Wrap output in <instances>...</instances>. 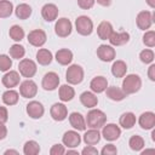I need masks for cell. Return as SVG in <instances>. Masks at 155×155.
I'll return each instance as SVG.
<instances>
[{"label": "cell", "instance_id": "cell-1", "mask_svg": "<svg viewBox=\"0 0 155 155\" xmlns=\"http://www.w3.org/2000/svg\"><path fill=\"white\" fill-rule=\"evenodd\" d=\"M105 121H107V115L99 109H92L87 113L86 126H88L90 128L98 130L105 125Z\"/></svg>", "mask_w": 155, "mask_h": 155}, {"label": "cell", "instance_id": "cell-2", "mask_svg": "<svg viewBox=\"0 0 155 155\" xmlns=\"http://www.w3.org/2000/svg\"><path fill=\"white\" fill-rule=\"evenodd\" d=\"M140 86H142V80L136 74L127 75L124 79V81H122V91L126 94H132V93L138 92L139 88H140Z\"/></svg>", "mask_w": 155, "mask_h": 155}, {"label": "cell", "instance_id": "cell-3", "mask_svg": "<svg viewBox=\"0 0 155 155\" xmlns=\"http://www.w3.org/2000/svg\"><path fill=\"white\" fill-rule=\"evenodd\" d=\"M65 79L69 84L71 85H78L84 80V69L78 65V64H73L67 69L65 73Z\"/></svg>", "mask_w": 155, "mask_h": 155}, {"label": "cell", "instance_id": "cell-4", "mask_svg": "<svg viewBox=\"0 0 155 155\" xmlns=\"http://www.w3.org/2000/svg\"><path fill=\"white\" fill-rule=\"evenodd\" d=\"M75 27H76V31L80 35H84V36L90 35L93 30V23H92L91 18L87 17V16L78 17L76 21H75Z\"/></svg>", "mask_w": 155, "mask_h": 155}, {"label": "cell", "instance_id": "cell-5", "mask_svg": "<svg viewBox=\"0 0 155 155\" xmlns=\"http://www.w3.org/2000/svg\"><path fill=\"white\" fill-rule=\"evenodd\" d=\"M18 69H19V73L24 78H33L36 73V64L34 61L31 59H28V58H24L19 62L18 64Z\"/></svg>", "mask_w": 155, "mask_h": 155}, {"label": "cell", "instance_id": "cell-6", "mask_svg": "<svg viewBox=\"0 0 155 155\" xmlns=\"http://www.w3.org/2000/svg\"><path fill=\"white\" fill-rule=\"evenodd\" d=\"M153 22H154V15L149 11H140L137 15L136 23H137V27L142 30L149 29L150 25L153 24Z\"/></svg>", "mask_w": 155, "mask_h": 155}, {"label": "cell", "instance_id": "cell-7", "mask_svg": "<svg viewBox=\"0 0 155 155\" xmlns=\"http://www.w3.org/2000/svg\"><path fill=\"white\" fill-rule=\"evenodd\" d=\"M71 22L68 19V18H59L57 22H56V25H54V31L58 36L61 38H67L68 35H70L71 33Z\"/></svg>", "mask_w": 155, "mask_h": 155}, {"label": "cell", "instance_id": "cell-8", "mask_svg": "<svg viewBox=\"0 0 155 155\" xmlns=\"http://www.w3.org/2000/svg\"><path fill=\"white\" fill-rule=\"evenodd\" d=\"M19 93L24 98H33L38 93V86H36V84L33 80L28 79V80H25V81H23L21 84Z\"/></svg>", "mask_w": 155, "mask_h": 155}, {"label": "cell", "instance_id": "cell-9", "mask_svg": "<svg viewBox=\"0 0 155 155\" xmlns=\"http://www.w3.org/2000/svg\"><path fill=\"white\" fill-rule=\"evenodd\" d=\"M58 84H59V76L54 73V71H48L44 75L42 78V87L44 90L46 91H53L58 87Z\"/></svg>", "mask_w": 155, "mask_h": 155}, {"label": "cell", "instance_id": "cell-10", "mask_svg": "<svg viewBox=\"0 0 155 155\" xmlns=\"http://www.w3.org/2000/svg\"><path fill=\"white\" fill-rule=\"evenodd\" d=\"M46 33L41 29H34L28 34V42L35 47H41L46 42Z\"/></svg>", "mask_w": 155, "mask_h": 155}, {"label": "cell", "instance_id": "cell-11", "mask_svg": "<svg viewBox=\"0 0 155 155\" xmlns=\"http://www.w3.org/2000/svg\"><path fill=\"white\" fill-rule=\"evenodd\" d=\"M121 134V130L117 125L115 124H108V125H104L103 126V130H102V136L107 139V140H116Z\"/></svg>", "mask_w": 155, "mask_h": 155}, {"label": "cell", "instance_id": "cell-12", "mask_svg": "<svg viewBox=\"0 0 155 155\" xmlns=\"http://www.w3.org/2000/svg\"><path fill=\"white\" fill-rule=\"evenodd\" d=\"M45 113L42 104L38 101H31L27 104V114L31 119H40Z\"/></svg>", "mask_w": 155, "mask_h": 155}, {"label": "cell", "instance_id": "cell-13", "mask_svg": "<svg viewBox=\"0 0 155 155\" xmlns=\"http://www.w3.org/2000/svg\"><path fill=\"white\" fill-rule=\"evenodd\" d=\"M50 114H51V116H52L53 120H56V121H63L68 116V109L62 103H54L51 107Z\"/></svg>", "mask_w": 155, "mask_h": 155}, {"label": "cell", "instance_id": "cell-14", "mask_svg": "<svg viewBox=\"0 0 155 155\" xmlns=\"http://www.w3.org/2000/svg\"><path fill=\"white\" fill-rule=\"evenodd\" d=\"M97 56L103 62H110L115 58V50L110 45H101L97 48Z\"/></svg>", "mask_w": 155, "mask_h": 155}, {"label": "cell", "instance_id": "cell-15", "mask_svg": "<svg viewBox=\"0 0 155 155\" xmlns=\"http://www.w3.org/2000/svg\"><path fill=\"white\" fill-rule=\"evenodd\" d=\"M63 144L68 148H75L80 144L81 142V137L80 134L76 132V131H67L64 134H63Z\"/></svg>", "mask_w": 155, "mask_h": 155}, {"label": "cell", "instance_id": "cell-16", "mask_svg": "<svg viewBox=\"0 0 155 155\" xmlns=\"http://www.w3.org/2000/svg\"><path fill=\"white\" fill-rule=\"evenodd\" d=\"M41 16L47 22H53L58 17V7L54 4H46L41 8Z\"/></svg>", "mask_w": 155, "mask_h": 155}, {"label": "cell", "instance_id": "cell-17", "mask_svg": "<svg viewBox=\"0 0 155 155\" xmlns=\"http://www.w3.org/2000/svg\"><path fill=\"white\" fill-rule=\"evenodd\" d=\"M138 122L143 130H151L155 126V114L153 111H145L139 116Z\"/></svg>", "mask_w": 155, "mask_h": 155}, {"label": "cell", "instance_id": "cell-18", "mask_svg": "<svg viewBox=\"0 0 155 155\" xmlns=\"http://www.w3.org/2000/svg\"><path fill=\"white\" fill-rule=\"evenodd\" d=\"M19 74L16 70H10L2 76V85L7 88H12L19 84Z\"/></svg>", "mask_w": 155, "mask_h": 155}, {"label": "cell", "instance_id": "cell-19", "mask_svg": "<svg viewBox=\"0 0 155 155\" xmlns=\"http://www.w3.org/2000/svg\"><path fill=\"white\" fill-rule=\"evenodd\" d=\"M108 40L110 41V44H111L113 46H122V45H125V44L128 42V40H130V34L126 33V31H122V33L113 31Z\"/></svg>", "mask_w": 155, "mask_h": 155}, {"label": "cell", "instance_id": "cell-20", "mask_svg": "<svg viewBox=\"0 0 155 155\" xmlns=\"http://www.w3.org/2000/svg\"><path fill=\"white\" fill-rule=\"evenodd\" d=\"M90 87L92 90V92L94 93H102L105 91V88L108 87V80L104 76H96L92 79Z\"/></svg>", "mask_w": 155, "mask_h": 155}, {"label": "cell", "instance_id": "cell-21", "mask_svg": "<svg viewBox=\"0 0 155 155\" xmlns=\"http://www.w3.org/2000/svg\"><path fill=\"white\" fill-rule=\"evenodd\" d=\"M69 122L78 131H85L86 130V121L80 113H76V111L71 113L69 115Z\"/></svg>", "mask_w": 155, "mask_h": 155}, {"label": "cell", "instance_id": "cell-22", "mask_svg": "<svg viewBox=\"0 0 155 155\" xmlns=\"http://www.w3.org/2000/svg\"><path fill=\"white\" fill-rule=\"evenodd\" d=\"M80 102L84 107L86 108H93L97 105L98 103V98L96 97V94L93 92H90V91H85L80 94Z\"/></svg>", "mask_w": 155, "mask_h": 155}, {"label": "cell", "instance_id": "cell-23", "mask_svg": "<svg viewBox=\"0 0 155 155\" xmlns=\"http://www.w3.org/2000/svg\"><path fill=\"white\" fill-rule=\"evenodd\" d=\"M113 25L110 22H107V21H103L99 23V25L97 27V34L99 36V39L102 40H107L109 39V36L111 35L113 33Z\"/></svg>", "mask_w": 155, "mask_h": 155}, {"label": "cell", "instance_id": "cell-24", "mask_svg": "<svg viewBox=\"0 0 155 155\" xmlns=\"http://www.w3.org/2000/svg\"><path fill=\"white\" fill-rule=\"evenodd\" d=\"M56 61L62 65H68L73 61V52L68 48L58 50L56 53Z\"/></svg>", "mask_w": 155, "mask_h": 155}, {"label": "cell", "instance_id": "cell-25", "mask_svg": "<svg viewBox=\"0 0 155 155\" xmlns=\"http://www.w3.org/2000/svg\"><path fill=\"white\" fill-rule=\"evenodd\" d=\"M101 140V133L96 128H91L84 134V142L87 145H94Z\"/></svg>", "mask_w": 155, "mask_h": 155}, {"label": "cell", "instance_id": "cell-26", "mask_svg": "<svg viewBox=\"0 0 155 155\" xmlns=\"http://www.w3.org/2000/svg\"><path fill=\"white\" fill-rule=\"evenodd\" d=\"M58 94H59V99L63 101V102H69L74 98L75 96V91L74 88L70 86V85H62L59 87V91H58Z\"/></svg>", "mask_w": 155, "mask_h": 155}, {"label": "cell", "instance_id": "cell-27", "mask_svg": "<svg viewBox=\"0 0 155 155\" xmlns=\"http://www.w3.org/2000/svg\"><path fill=\"white\" fill-rule=\"evenodd\" d=\"M105 90H107V97L110 98L111 101L119 102V101H122L127 96L121 88H119L116 86H110V87H107Z\"/></svg>", "mask_w": 155, "mask_h": 155}, {"label": "cell", "instance_id": "cell-28", "mask_svg": "<svg viewBox=\"0 0 155 155\" xmlns=\"http://www.w3.org/2000/svg\"><path fill=\"white\" fill-rule=\"evenodd\" d=\"M119 122H120V126H122V127L126 128V130H130V128H132V127L134 126V124H136V115H134L133 113H131V111L124 113V114L120 116Z\"/></svg>", "mask_w": 155, "mask_h": 155}, {"label": "cell", "instance_id": "cell-29", "mask_svg": "<svg viewBox=\"0 0 155 155\" xmlns=\"http://www.w3.org/2000/svg\"><path fill=\"white\" fill-rule=\"evenodd\" d=\"M36 61L41 65H48L52 62V53L46 48H40L36 52Z\"/></svg>", "mask_w": 155, "mask_h": 155}, {"label": "cell", "instance_id": "cell-30", "mask_svg": "<svg viewBox=\"0 0 155 155\" xmlns=\"http://www.w3.org/2000/svg\"><path fill=\"white\" fill-rule=\"evenodd\" d=\"M127 71V65L124 61H116L113 63L111 67V74L115 78H124Z\"/></svg>", "mask_w": 155, "mask_h": 155}, {"label": "cell", "instance_id": "cell-31", "mask_svg": "<svg viewBox=\"0 0 155 155\" xmlns=\"http://www.w3.org/2000/svg\"><path fill=\"white\" fill-rule=\"evenodd\" d=\"M18 98H19V94L17 91L15 90H7L2 93V102L6 104V105H15L17 102H18Z\"/></svg>", "mask_w": 155, "mask_h": 155}, {"label": "cell", "instance_id": "cell-32", "mask_svg": "<svg viewBox=\"0 0 155 155\" xmlns=\"http://www.w3.org/2000/svg\"><path fill=\"white\" fill-rule=\"evenodd\" d=\"M15 13L16 16L19 18V19H27L30 17L31 15V7L28 5V4H19L16 10H15Z\"/></svg>", "mask_w": 155, "mask_h": 155}, {"label": "cell", "instance_id": "cell-33", "mask_svg": "<svg viewBox=\"0 0 155 155\" xmlns=\"http://www.w3.org/2000/svg\"><path fill=\"white\" fill-rule=\"evenodd\" d=\"M13 11V5L8 0H0V18H7Z\"/></svg>", "mask_w": 155, "mask_h": 155}, {"label": "cell", "instance_id": "cell-34", "mask_svg": "<svg viewBox=\"0 0 155 155\" xmlns=\"http://www.w3.org/2000/svg\"><path fill=\"white\" fill-rule=\"evenodd\" d=\"M40 151V147L35 140H28L23 147V153L25 155H36Z\"/></svg>", "mask_w": 155, "mask_h": 155}, {"label": "cell", "instance_id": "cell-35", "mask_svg": "<svg viewBox=\"0 0 155 155\" xmlns=\"http://www.w3.org/2000/svg\"><path fill=\"white\" fill-rule=\"evenodd\" d=\"M8 35L13 41H21L24 38V30L19 25H12L8 30Z\"/></svg>", "mask_w": 155, "mask_h": 155}, {"label": "cell", "instance_id": "cell-36", "mask_svg": "<svg viewBox=\"0 0 155 155\" xmlns=\"http://www.w3.org/2000/svg\"><path fill=\"white\" fill-rule=\"evenodd\" d=\"M128 145L132 150L134 151H139L143 149L144 147V139L140 137V136H132L128 140Z\"/></svg>", "mask_w": 155, "mask_h": 155}, {"label": "cell", "instance_id": "cell-37", "mask_svg": "<svg viewBox=\"0 0 155 155\" xmlns=\"http://www.w3.org/2000/svg\"><path fill=\"white\" fill-rule=\"evenodd\" d=\"M24 53H25V50H24V47H23L22 45H19V44H15V45H12V46L10 47V56H11L12 58H15V59L23 58Z\"/></svg>", "mask_w": 155, "mask_h": 155}, {"label": "cell", "instance_id": "cell-38", "mask_svg": "<svg viewBox=\"0 0 155 155\" xmlns=\"http://www.w3.org/2000/svg\"><path fill=\"white\" fill-rule=\"evenodd\" d=\"M12 67V59L7 54H0V71H7Z\"/></svg>", "mask_w": 155, "mask_h": 155}, {"label": "cell", "instance_id": "cell-39", "mask_svg": "<svg viewBox=\"0 0 155 155\" xmlns=\"http://www.w3.org/2000/svg\"><path fill=\"white\" fill-rule=\"evenodd\" d=\"M143 42L148 46V47H154L155 46V31L154 30H149L144 34L143 36Z\"/></svg>", "mask_w": 155, "mask_h": 155}, {"label": "cell", "instance_id": "cell-40", "mask_svg": "<svg viewBox=\"0 0 155 155\" xmlns=\"http://www.w3.org/2000/svg\"><path fill=\"white\" fill-rule=\"evenodd\" d=\"M139 58L143 63L148 64V63H151L154 61V52L151 50H143L140 53H139Z\"/></svg>", "mask_w": 155, "mask_h": 155}, {"label": "cell", "instance_id": "cell-41", "mask_svg": "<svg viewBox=\"0 0 155 155\" xmlns=\"http://www.w3.org/2000/svg\"><path fill=\"white\" fill-rule=\"evenodd\" d=\"M101 153H102L103 155H115V154H117V149H116V147L113 145V144H107V145L102 149Z\"/></svg>", "mask_w": 155, "mask_h": 155}, {"label": "cell", "instance_id": "cell-42", "mask_svg": "<svg viewBox=\"0 0 155 155\" xmlns=\"http://www.w3.org/2000/svg\"><path fill=\"white\" fill-rule=\"evenodd\" d=\"M64 153H65V149H64V147L61 145V144H54V145L51 148V150H50V154H51V155H63Z\"/></svg>", "mask_w": 155, "mask_h": 155}, {"label": "cell", "instance_id": "cell-43", "mask_svg": "<svg viewBox=\"0 0 155 155\" xmlns=\"http://www.w3.org/2000/svg\"><path fill=\"white\" fill-rule=\"evenodd\" d=\"M94 1L96 0H78V5L84 10H88L94 5Z\"/></svg>", "mask_w": 155, "mask_h": 155}, {"label": "cell", "instance_id": "cell-44", "mask_svg": "<svg viewBox=\"0 0 155 155\" xmlns=\"http://www.w3.org/2000/svg\"><path fill=\"white\" fill-rule=\"evenodd\" d=\"M81 153H82L84 155H97V154H98V150H97L93 145H87L86 148L82 149Z\"/></svg>", "mask_w": 155, "mask_h": 155}, {"label": "cell", "instance_id": "cell-45", "mask_svg": "<svg viewBox=\"0 0 155 155\" xmlns=\"http://www.w3.org/2000/svg\"><path fill=\"white\" fill-rule=\"evenodd\" d=\"M8 120V113L5 107H0V124H5Z\"/></svg>", "mask_w": 155, "mask_h": 155}, {"label": "cell", "instance_id": "cell-46", "mask_svg": "<svg viewBox=\"0 0 155 155\" xmlns=\"http://www.w3.org/2000/svg\"><path fill=\"white\" fill-rule=\"evenodd\" d=\"M148 76L151 81H155V64H151L148 70Z\"/></svg>", "mask_w": 155, "mask_h": 155}, {"label": "cell", "instance_id": "cell-47", "mask_svg": "<svg viewBox=\"0 0 155 155\" xmlns=\"http://www.w3.org/2000/svg\"><path fill=\"white\" fill-rule=\"evenodd\" d=\"M7 136V128L4 124H0V140Z\"/></svg>", "mask_w": 155, "mask_h": 155}, {"label": "cell", "instance_id": "cell-48", "mask_svg": "<svg viewBox=\"0 0 155 155\" xmlns=\"http://www.w3.org/2000/svg\"><path fill=\"white\" fill-rule=\"evenodd\" d=\"M97 2L99 4V5H102V6H109L110 4H111V0H97Z\"/></svg>", "mask_w": 155, "mask_h": 155}, {"label": "cell", "instance_id": "cell-49", "mask_svg": "<svg viewBox=\"0 0 155 155\" xmlns=\"http://www.w3.org/2000/svg\"><path fill=\"white\" fill-rule=\"evenodd\" d=\"M147 1V4L151 7V8H155V0H145Z\"/></svg>", "mask_w": 155, "mask_h": 155}, {"label": "cell", "instance_id": "cell-50", "mask_svg": "<svg viewBox=\"0 0 155 155\" xmlns=\"http://www.w3.org/2000/svg\"><path fill=\"white\" fill-rule=\"evenodd\" d=\"M5 154H6V155H7V154H18V151H17V150H6Z\"/></svg>", "mask_w": 155, "mask_h": 155}, {"label": "cell", "instance_id": "cell-51", "mask_svg": "<svg viewBox=\"0 0 155 155\" xmlns=\"http://www.w3.org/2000/svg\"><path fill=\"white\" fill-rule=\"evenodd\" d=\"M68 154H78V151H75V150H68Z\"/></svg>", "mask_w": 155, "mask_h": 155}]
</instances>
